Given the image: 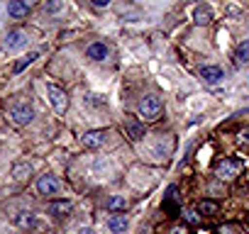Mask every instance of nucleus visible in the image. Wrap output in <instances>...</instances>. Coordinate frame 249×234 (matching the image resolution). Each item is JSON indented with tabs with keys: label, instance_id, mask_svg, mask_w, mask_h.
I'll list each match as a JSON object with an SVG mask.
<instances>
[{
	"label": "nucleus",
	"instance_id": "1",
	"mask_svg": "<svg viewBox=\"0 0 249 234\" xmlns=\"http://www.w3.org/2000/svg\"><path fill=\"white\" fill-rule=\"evenodd\" d=\"M137 112H140V117L144 122H157L161 117V112H164V105L157 95H144L137 105Z\"/></svg>",
	"mask_w": 249,
	"mask_h": 234
},
{
	"label": "nucleus",
	"instance_id": "2",
	"mask_svg": "<svg viewBox=\"0 0 249 234\" xmlns=\"http://www.w3.org/2000/svg\"><path fill=\"white\" fill-rule=\"evenodd\" d=\"M239 171H242V161H239V159H234V156L222 159V161L215 166V176H217L220 181H232V178H237V176H239Z\"/></svg>",
	"mask_w": 249,
	"mask_h": 234
},
{
	"label": "nucleus",
	"instance_id": "3",
	"mask_svg": "<svg viewBox=\"0 0 249 234\" xmlns=\"http://www.w3.org/2000/svg\"><path fill=\"white\" fill-rule=\"evenodd\" d=\"M47 95H49V100H52V105H54V110H56L59 115H64V112L69 110V95H66V90H61L59 85L49 83V85H47Z\"/></svg>",
	"mask_w": 249,
	"mask_h": 234
},
{
	"label": "nucleus",
	"instance_id": "4",
	"mask_svg": "<svg viewBox=\"0 0 249 234\" xmlns=\"http://www.w3.org/2000/svg\"><path fill=\"white\" fill-rule=\"evenodd\" d=\"M10 117H13L15 125H30L32 117H35V110H32L30 105H15V107L10 110Z\"/></svg>",
	"mask_w": 249,
	"mask_h": 234
},
{
	"label": "nucleus",
	"instance_id": "5",
	"mask_svg": "<svg viewBox=\"0 0 249 234\" xmlns=\"http://www.w3.org/2000/svg\"><path fill=\"white\" fill-rule=\"evenodd\" d=\"M105 137H107L105 130H90V132L83 134V147L86 149H100L105 144Z\"/></svg>",
	"mask_w": 249,
	"mask_h": 234
},
{
	"label": "nucleus",
	"instance_id": "6",
	"mask_svg": "<svg viewBox=\"0 0 249 234\" xmlns=\"http://www.w3.org/2000/svg\"><path fill=\"white\" fill-rule=\"evenodd\" d=\"M200 78L208 83V85H217L222 78H225V71L220 66H203L200 68Z\"/></svg>",
	"mask_w": 249,
	"mask_h": 234
},
{
	"label": "nucleus",
	"instance_id": "7",
	"mask_svg": "<svg viewBox=\"0 0 249 234\" xmlns=\"http://www.w3.org/2000/svg\"><path fill=\"white\" fill-rule=\"evenodd\" d=\"M164 210H166V212H171L174 217H176V215H181V207H178V188H176V185H169L166 198H164Z\"/></svg>",
	"mask_w": 249,
	"mask_h": 234
},
{
	"label": "nucleus",
	"instance_id": "8",
	"mask_svg": "<svg viewBox=\"0 0 249 234\" xmlns=\"http://www.w3.org/2000/svg\"><path fill=\"white\" fill-rule=\"evenodd\" d=\"M37 190H39V195H56L59 193V181L54 176H42L37 181Z\"/></svg>",
	"mask_w": 249,
	"mask_h": 234
},
{
	"label": "nucleus",
	"instance_id": "9",
	"mask_svg": "<svg viewBox=\"0 0 249 234\" xmlns=\"http://www.w3.org/2000/svg\"><path fill=\"white\" fill-rule=\"evenodd\" d=\"M107 54H110V49H107L103 42H93V44H88V49H86V56H88L90 61H105Z\"/></svg>",
	"mask_w": 249,
	"mask_h": 234
},
{
	"label": "nucleus",
	"instance_id": "10",
	"mask_svg": "<svg viewBox=\"0 0 249 234\" xmlns=\"http://www.w3.org/2000/svg\"><path fill=\"white\" fill-rule=\"evenodd\" d=\"M27 44V34L22 30H10L8 37H5V47L8 49H22Z\"/></svg>",
	"mask_w": 249,
	"mask_h": 234
},
{
	"label": "nucleus",
	"instance_id": "11",
	"mask_svg": "<svg viewBox=\"0 0 249 234\" xmlns=\"http://www.w3.org/2000/svg\"><path fill=\"white\" fill-rule=\"evenodd\" d=\"M124 130H127V137L132 142H140L144 137V125H140L135 117H130V120H124Z\"/></svg>",
	"mask_w": 249,
	"mask_h": 234
},
{
	"label": "nucleus",
	"instance_id": "12",
	"mask_svg": "<svg viewBox=\"0 0 249 234\" xmlns=\"http://www.w3.org/2000/svg\"><path fill=\"white\" fill-rule=\"evenodd\" d=\"M71 212V202L69 200H54V202H49V215H54V217H66Z\"/></svg>",
	"mask_w": 249,
	"mask_h": 234
},
{
	"label": "nucleus",
	"instance_id": "13",
	"mask_svg": "<svg viewBox=\"0 0 249 234\" xmlns=\"http://www.w3.org/2000/svg\"><path fill=\"white\" fill-rule=\"evenodd\" d=\"M196 210H198L200 217H213V215H217L220 205H217L215 200H200V202L196 205Z\"/></svg>",
	"mask_w": 249,
	"mask_h": 234
},
{
	"label": "nucleus",
	"instance_id": "14",
	"mask_svg": "<svg viewBox=\"0 0 249 234\" xmlns=\"http://www.w3.org/2000/svg\"><path fill=\"white\" fill-rule=\"evenodd\" d=\"M107 210L110 212H124V210H127V198H124V195H112V198H107Z\"/></svg>",
	"mask_w": 249,
	"mask_h": 234
},
{
	"label": "nucleus",
	"instance_id": "15",
	"mask_svg": "<svg viewBox=\"0 0 249 234\" xmlns=\"http://www.w3.org/2000/svg\"><path fill=\"white\" fill-rule=\"evenodd\" d=\"M193 20H196V25H210V20H213L210 8H208V5H196V10H193Z\"/></svg>",
	"mask_w": 249,
	"mask_h": 234
},
{
	"label": "nucleus",
	"instance_id": "16",
	"mask_svg": "<svg viewBox=\"0 0 249 234\" xmlns=\"http://www.w3.org/2000/svg\"><path fill=\"white\" fill-rule=\"evenodd\" d=\"M127 217L124 215H112L110 217V222H107V227H110V232H115V234H122L124 229H127Z\"/></svg>",
	"mask_w": 249,
	"mask_h": 234
},
{
	"label": "nucleus",
	"instance_id": "17",
	"mask_svg": "<svg viewBox=\"0 0 249 234\" xmlns=\"http://www.w3.org/2000/svg\"><path fill=\"white\" fill-rule=\"evenodd\" d=\"M8 13H10L13 17H25V15L30 13V5L22 3V0H13V3H8Z\"/></svg>",
	"mask_w": 249,
	"mask_h": 234
},
{
	"label": "nucleus",
	"instance_id": "18",
	"mask_svg": "<svg viewBox=\"0 0 249 234\" xmlns=\"http://www.w3.org/2000/svg\"><path fill=\"white\" fill-rule=\"evenodd\" d=\"M234 64H237V66L249 64V39H244V42L237 47V51H234Z\"/></svg>",
	"mask_w": 249,
	"mask_h": 234
},
{
	"label": "nucleus",
	"instance_id": "19",
	"mask_svg": "<svg viewBox=\"0 0 249 234\" xmlns=\"http://www.w3.org/2000/svg\"><path fill=\"white\" fill-rule=\"evenodd\" d=\"M30 173H32V166H30V164H18V166L13 168V176H15L18 181H27Z\"/></svg>",
	"mask_w": 249,
	"mask_h": 234
},
{
	"label": "nucleus",
	"instance_id": "20",
	"mask_svg": "<svg viewBox=\"0 0 249 234\" xmlns=\"http://www.w3.org/2000/svg\"><path fill=\"white\" fill-rule=\"evenodd\" d=\"M181 215H183V219H186L188 224H193V227L203 222V217L198 215V210H181Z\"/></svg>",
	"mask_w": 249,
	"mask_h": 234
},
{
	"label": "nucleus",
	"instance_id": "21",
	"mask_svg": "<svg viewBox=\"0 0 249 234\" xmlns=\"http://www.w3.org/2000/svg\"><path fill=\"white\" fill-rule=\"evenodd\" d=\"M18 224L20 227H37V219H35V215H30V212H20V217H18Z\"/></svg>",
	"mask_w": 249,
	"mask_h": 234
},
{
	"label": "nucleus",
	"instance_id": "22",
	"mask_svg": "<svg viewBox=\"0 0 249 234\" xmlns=\"http://www.w3.org/2000/svg\"><path fill=\"white\" fill-rule=\"evenodd\" d=\"M37 56H39V54H35V51H32V54H27V56H25V59H22L20 64H15V73L25 71V68H27V66H30V64H32V61L37 59Z\"/></svg>",
	"mask_w": 249,
	"mask_h": 234
},
{
	"label": "nucleus",
	"instance_id": "23",
	"mask_svg": "<svg viewBox=\"0 0 249 234\" xmlns=\"http://www.w3.org/2000/svg\"><path fill=\"white\" fill-rule=\"evenodd\" d=\"M217 234H237V229L232 224H222V227H217Z\"/></svg>",
	"mask_w": 249,
	"mask_h": 234
},
{
	"label": "nucleus",
	"instance_id": "24",
	"mask_svg": "<svg viewBox=\"0 0 249 234\" xmlns=\"http://www.w3.org/2000/svg\"><path fill=\"white\" fill-rule=\"evenodd\" d=\"M171 234H191V232H188L186 224H174V227H171Z\"/></svg>",
	"mask_w": 249,
	"mask_h": 234
},
{
	"label": "nucleus",
	"instance_id": "25",
	"mask_svg": "<svg viewBox=\"0 0 249 234\" xmlns=\"http://www.w3.org/2000/svg\"><path fill=\"white\" fill-rule=\"evenodd\" d=\"M237 142H239V144H249V130H242V132L237 134Z\"/></svg>",
	"mask_w": 249,
	"mask_h": 234
},
{
	"label": "nucleus",
	"instance_id": "26",
	"mask_svg": "<svg viewBox=\"0 0 249 234\" xmlns=\"http://www.w3.org/2000/svg\"><path fill=\"white\" fill-rule=\"evenodd\" d=\"M93 5H95V8H107L110 3H107V0H93Z\"/></svg>",
	"mask_w": 249,
	"mask_h": 234
},
{
	"label": "nucleus",
	"instance_id": "27",
	"mask_svg": "<svg viewBox=\"0 0 249 234\" xmlns=\"http://www.w3.org/2000/svg\"><path fill=\"white\" fill-rule=\"evenodd\" d=\"M59 8H61V5H59V3H52V5H47V13H56V10H59Z\"/></svg>",
	"mask_w": 249,
	"mask_h": 234
},
{
	"label": "nucleus",
	"instance_id": "28",
	"mask_svg": "<svg viewBox=\"0 0 249 234\" xmlns=\"http://www.w3.org/2000/svg\"><path fill=\"white\" fill-rule=\"evenodd\" d=\"M78 234H93V229H88V227H83V229H78Z\"/></svg>",
	"mask_w": 249,
	"mask_h": 234
},
{
	"label": "nucleus",
	"instance_id": "29",
	"mask_svg": "<svg viewBox=\"0 0 249 234\" xmlns=\"http://www.w3.org/2000/svg\"><path fill=\"white\" fill-rule=\"evenodd\" d=\"M247 85H249V76H247Z\"/></svg>",
	"mask_w": 249,
	"mask_h": 234
}]
</instances>
